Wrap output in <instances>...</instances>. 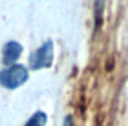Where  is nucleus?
I'll return each instance as SVG.
<instances>
[{
    "mask_svg": "<svg viewBox=\"0 0 128 126\" xmlns=\"http://www.w3.org/2000/svg\"><path fill=\"white\" fill-rule=\"evenodd\" d=\"M28 68L22 64H14L0 71V85L6 89H18L28 80Z\"/></svg>",
    "mask_w": 128,
    "mask_h": 126,
    "instance_id": "nucleus-1",
    "label": "nucleus"
},
{
    "mask_svg": "<svg viewBox=\"0 0 128 126\" xmlns=\"http://www.w3.org/2000/svg\"><path fill=\"white\" fill-rule=\"evenodd\" d=\"M54 63V42L49 39L42 43L40 48L33 51L30 55V68L33 71H39L43 68H49Z\"/></svg>",
    "mask_w": 128,
    "mask_h": 126,
    "instance_id": "nucleus-2",
    "label": "nucleus"
},
{
    "mask_svg": "<svg viewBox=\"0 0 128 126\" xmlns=\"http://www.w3.org/2000/svg\"><path fill=\"white\" fill-rule=\"evenodd\" d=\"M22 54V45L16 40H10L3 46V64L4 65H14L20 60Z\"/></svg>",
    "mask_w": 128,
    "mask_h": 126,
    "instance_id": "nucleus-3",
    "label": "nucleus"
},
{
    "mask_svg": "<svg viewBox=\"0 0 128 126\" xmlns=\"http://www.w3.org/2000/svg\"><path fill=\"white\" fill-rule=\"evenodd\" d=\"M48 123V114L43 111H36L30 116V119L26 122L24 126H46Z\"/></svg>",
    "mask_w": 128,
    "mask_h": 126,
    "instance_id": "nucleus-4",
    "label": "nucleus"
},
{
    "mask_svg": "<svg viewBox=\"0 0 128 126\" xmlns=\"http://www.w3.org/2000/svg\"><path fill=\"white\" fill-rule=\"evenodd\" d=\"M104 4H106V0H96V21H97V25H100V22H101Z\"/></svg>",
    "mask_w": 128,
    "mask_h": 126,
    "instance_id": "nucleus-5",
    "label": "nucleus"
},
{
    "mask_svg": "<svg viewBox=\"0 0 128 126\" xmlns=\"http://www.w3.org/2000/svg\"><path fill=\"white\" fill-rule=\"evenodd\" d=\"M63 126H73V120H72V116H67L64 119V125Z\"/></svg>",
    "mask_w": 128,
    "mask_h": 126,
    "instance_id": "nucleus-6",
    "label": "nucleus"
}]
</instances>
